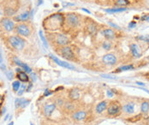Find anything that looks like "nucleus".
I'll return each instance as SVG.
<instances>
[{
	"mask_svg": "<svg viewBox=\"0 0 149 125\" xmlns=\"http://www.w3.org/2000/svg\"><path fill=\"white\" fill-rule=\"evenodd\" d=\"M69 97L71 100L75 101V100H78L81 97V93L80 90L78 88H73L69 91Z\"/></svg>",
	"mask_w": 149,
	"mask_h": 125,
	"instance_id": "6ab92c4d",
	"label": "nucleus"
},
{
	"mask_svg": "<svg viewBox=\"0 0 149 125\" xmlns=\"http://www.w3.org/2000/svg\"><path fill=\"white\" fill-rule=\"evenodd\" d=\"M129 50H130V52H131L132 56L135 58H139L142 55V49L139 46V45H137V44H134V43L133 44H130L129 45Z\"/></svg>",
	"mask_w": 149,
	"mask_h": 125,
	"instance_id": "9b49d317",
	"label": "nucleus"
},
{
	"mask_svg": "<svg viewBox=\"0 0 149 125\" xmlns=\"http://www.w3.org/2000/svg\"><path fill=\"white\" fill-rule=\"evenodd\" d=\"M49 57H50L53 61H54V62H56L58 65H59V66L63 67V68H65V69H75V66H73L72 64H70V63H69V62L62 61V60H60V59H59L58 58L54 57V56H53V55H52V54H50V55H49Z\"/></svg>",
	"mask_w": 149,
	"mask_h": 125,
	"instance_id": "f8f14e48",
	"label": "nucleus"
},
{
	"mask_svg": "<svg viewBox=\"0 0 149 125\" xmlns=\"http://www.w3.org/2000/svg\"><path fill=\"white\" fill-rule=\"evenodd\" d=\"M106 111H107V114L109 116H118L122 111V105L117 100L111 101L108 104Z\"/></svg>",
	"mask_w": 149,
	"mask_h": 125,
	"instance_id": "423d86ee",
	"label": "nucleus"
},
{
	"mask_svg": "<svg viewBox=\"0 0 149 125\" xmlns=\"http://www.w3.org/2000/svg\"><path fill=\"white\" fill-rule=\"evenodd\" d=\"M15 31L17 33V35L21 37H29L32 33V29L29 23L20 22L16 25Z\"/></svg>",
	"mask_w": 149,
	"mask_h": 125,
	"instance_id": "20e7f679",
	"label": "nucleus"
},
{
	"mask_svg": "<svg viewBox=\"0 0 149 125\" xmlns=\"http://www.w3.org/2000/svg\"><path fill=\"white\" fill-rule=\"evenodd\" d=\"M102 34L105 38V39H107V40H112L116 38V33L111 28L104 29L102 31Z\"/></svg>",
	"mask_w": 149,
	"mask_h": 125,
	"instance_id": "ddd939ff",
	"label": "nucleus"
},
{
	"mask_svg": "<svg viewBox=\"0 0 149 125\" xmlns=\"http://www.w3.org/2000/svg\"><path fill=\"white\" fill-rule=\"evenodd\" d=\"M136 84H137V85H140V86H143V87L145 86V84H144V83L140 82H136Z\"/></svg>",
	"mask_w": 149,
	"mask_h": 125,
	"instance_id": "58836bf2",
	"label": "nucleus"
},
{
	"mask_svg": "<svg viewBox=\"0 0 149 125\" xmlns=\"http://www.w3.org/2000/svg\"><path fill=\"white\" fill-rule=\"evenodd\" d=\"M136 39L138 40L143 41L145 43H149V35L146 34V35H139L138 37H136Z\"/></svg>",
	"mask_w": 149,
	"mask_h": 125,
	"instance_id": "bb28decb",
	"label": "nucleus"
},
{
	"mask_svg": "<svg viewBox=\"0 0 149 125\" xmlns=\"http://www.w3.org/2000/svg\"><path fill=\"white\" fill-rule=\"evenodd\" d=\"M102 47L103 49H105V51H110L112 48V43L111 42V40H105L102 43Z\"/></svg>",
	"mask_w": 149,
	"mask_h": 125,
	"instance_id": "5701e85b",
	"label": "nucleus"
},
{
	"mask_svg": "<svg viewBox=\"0 0 149 125\" xmlns=\"http://www.w3.org/2000/svg\"><path fill=\"white\" fill-rule=\"evenodd\" d=\"M58 105H63V101L61 100V99H59V100H58Z\"/></svg>",
	"mask_w": 149,
	"mask_h": 125,
	"instance_id": "e433bc0d",
	"label": "nucleus"
},
{
	"mask_svg": "<svg viewBox=\"0 0 149 125\" xmlns=\"http://www.w3.org/2000/svg\"><path fill=\"white\" fill-rule=\"evenodd\" d=\"M87 112L85 111H78L73 114V118L76 121H83L87 118Z\"/></svg>",
	"mask_w": 149,
	"mask_h": 125,
	"instance_id": "a211bd4d",
	"label": "nucleus"
},
{
	"mask_svg": "<svg viewBox=\"0 0 149 125\" xmlns=\"http://www.w3.org/2000/svg\"><path fill=\"white\" fill-rule=\"evenodd\" d=\"M56 109V104H50V105H46L44 106V109H43V111H44V114L46 117H50L53 111H55Z\"/></svg>",
	"mask_w": 149,
	"mask_h": 125,
	"instance_id": "2eb2a0df",
	"label": "nucleus"
},
{
	"mask_svg": "<svg viewBox=\"0 0 149 125\" xmlns=\"http://www.w3.org/2000/svg\"><path fill=\"white\" fill-rule=\"evenodd\" d=\"M134 69V66L132 64H129V65H123L121 66L118 69L117 72H121V71H127V70H131Z\"/></svg>",
	"mask_w": 149,
	"mask_h": 125,
	"instance_id": "393cba45",
	"label": "nucleus"
},
{
	"mask_svg": "<svg viewBox=\"0 0 149 125\" xmlns=\"http://www.w3.org/2000/svg\"><path fill=\"white\" fill-rule=\"evenodd\" d=\"M106 94H107V96H108L109 98L113 97V93H112V90H107Z\"/></svg>",
	"mask_w": 149,
	"mask_h": 125,
	"instance_id": "72a5a7b5",
	"label": "nucleus"
},
{
	"mask_svg": "<svg viewBox=\"0 0 149 125\" xmlns=\"http://www.w3.org/2000/svg\"><path fill=\"white\" fill-rule=\"evenodd\" d=\"M20 68H22V69H24V71L26 72V73H31L32 72V69H31V68L29 67L26 63H22L21 64V66H20Z\"/></svg>",
	"mask_w": 149,
	"mask_h": 125,
	"instance_id": "c85d7f7f",
	"label": "nucleus"
},
{
	"mask_svg": "<svg viewBox=\"0 0 149 125\" xmlns=\"http://www.w3.org/2000/svg\"><path fill=\"white\" fill-rule=\"evenodd\" d=\"M135 102H128L122 106V111L126 115H132L135 113Z\"/></svg>",
	"mask_w": 149,
	"mask_h": 125,
	"instance_id": "9d476101",
	"label": "nucleus"
},
{
	"mask_svg": "<svg viewBox=\"0 0 149 125\" xmlns=\"http://www.w3.org/2000/svg\"><path fill=\"white\" fill-rule=\"evenodd\" d=\"M50 40L52 41V43H54L60 47L65 46L69 43V38L63 33H51Z\"/></svg>",
	"mask_w": 149,
	"mask_h": 125,
	"instance_id": "7ed1b4c3",
	"label": "nucleus"
},
{
	"mask_svg": "<svg viewBox=\"0 0 149 125\" xmlns=\"http://www.w3.org/2000/svg\"><path fill=\"white\" fill-rule=\"evenodd\" d=\"M142 19L143 20V21H148V20H149V15L148 16H145V17H142Z\"/></svg>",
	"mask_w": 149,
	"mask_h": 125,
	"instance_id": "4c0bfd02",
	"label": "nucleus"
},
{
	"mask_svg": "<svg viewBox=\"0 0 149 125\" xmlns=\"http://www.w3.org/2000/svg\"><path fill=\"white\" fill-rule=\"evenodd\" d=\"M65 22L67 23L68 26H69L70 28H77L81 22L80 21V17L78 16L77 14L75 13H69L66 15L65 16Z\"/></svg>",
	"mask_w": 149,
	"mask_h": 125,
	"instance_id": "0eeeda50",
	"label": "nucleus"
},
{
	"mask_svg": "<svg viewBox=\"0 0 149 125\" xmlns=\"http://www.w3.org/2000/svg\"><path fill=\"white\" fill-rule=\"evenodd\" d=\"M99 1H101V2H107V1H110V0H99Z\"/></svg>",
	"mask_w": 149,
	"mask_h": 125,
	"instance_id": "a19ab883",
	"label": "nucleus"
},
{
	"mask_svg": "<svg viewBox=\"0 0 149 125\" xmlns=\"http://www.w3.org/2000/svg\"><path fill=\"white\" fill-rule=\"evenodd\" d=\"M39 38H40V39H41V41H42V43H43V45H44V46L45 47H47L48 46V44H47V39H46V37L44 36V34H43V32L39 31Z\"/></svg>",
	"mask_w": 149,
	"mask_h": 125,
	"instance_id": "cd10ccee",
	"label": "nucleus"
},
{
	"mask_svg": "<svg viewBox=\"0 0 149 125\" xmlns=\"http://www.w3.org/2000/svg\"><path fill=\"white\" fill-rule=\"evenodd\" d=\"M127 10V8L125 7H117V8H112V9H106L105 11L108 13H119Z\"/></svg>",
	"mask_w": 149,
	"mask_h": 125,
	"instance_id": "4be33fe9",
	"label": "nucleus"
},
{
	"mask_svg": "<svg viewBox=\"0 0 149 125\" xmlns=\"http://www.w3.org/2000/svg\"><path fill=\"white\" fill-rule=\"evenodd\" d=\"M8 125H14V123H13V122H10V123Z\"/></svg>",
	"mask_w": 149,
	"mask_h": 125,
	"instance_id": "79ce46f5",
	"label": "nucleus"
},
{
	"mask_svg": "<svg viewBox=\"0 0 149 125\" xmlns=\"http://www.w3.org/2000/svg\"><path fill=\"white\" fill-rule=\"evenodd\" d=\"M102 62H104L105 65L108 66H113L117 64L118 62V58L115 54L113 53H107L102 58Z\"/></svg>",
	"mask_w": 149,
	"mask_h": 125,
	"instance_id": "1a4fd4ad",
	"label": "nucleus"
},
{
	"mask_svg": "<svg viewBox=\"0 0 149 125\" xmlns=\"http://www.w3.org/2000/svg\"><path fill=\"white\" fill-rule=\"evenodd\" d=\"M0 28L2 30H3L6 33H10L12 32L15 28H16V24H15V21L10 19V17H3L1 19L0 21Z\"/></svg>",
	"mask_w": 149,
	"mask_h": 125,
	"instance_id": "39448f33",
	"label": "nucleus"
},
{
	"mask_svg": "<svg viewBox=\"0 0 149 125\" xmlns=\"http://www.w3.org/2000/svg\"><path fill=\"white\" fill-rule=\"evenodd\" d=\"M7 43L10 48L16 51H22L25 46V39L19 35H10L7 38Z\"/></svg>",
	"mask_w": 149,
	"mask_h": 125,
	"instance_id": "f03ea898",
	"label": "nucleus"
},
{
	"mask_svg": "<svg viewBox=\"0 0 149 125\" xmlns=\"http://www.w3.org/2000/svg\"><path fill=\"white\" fill-rule=\"evenodd\" d=\"M20 82H21L20 81H15V82H13V83H12V88H13V91L14 92L17 93V91L19 90V88L21 87V83Z\"/></svg>",
	"mask_w": 149,
	"mask_h": 125,
	"instance_id": "a878e982",
	"label": "nucleus"
},
{
	"mask_svg": "<svg viewBox=\"0 0 149 125\" xmlns=\"http://www.w3.org/2000/svg\"><path fill=\"white\" fill-rule=\"evenodd\" d=\"M29 11H25V12H23L22 14H20V15L15 16L13 20L16 21V22H27V21L29 20Z\"/></svg>",
	"mask_w": 149,
	"mask_h": 125,
	"instance_id": "dca6fc26",
	"label": "nucleus"
},
{
	"mask_svg": "<svg viewBox=\"0 0 149 125\" xmlns=\"http://www.w3.org/2000/svg\"><path fill=\"white\" fill-rule=\"evenodd\" d=\"M130 3L129 0H116L115 5L118 6V7H125L127 5H129Z\"/></svg>",
	"mask_w": 149,
	"mask_h": 125,
	"instance_id": "b1692460",
	"label": "nucleus"
},
{
	"mask_svg": "<svg viewBox=\"0 0 149 125\" xmlns=\"http://www.w3.org/2000/svg\"><path fill=\"white\" fill-rule=\"evenodd\" d=\"M7 75H8V78H9L10 80H11V79H12V76L14 77L13 72H8V73H7Z\"/></svg>",
	"mask_w": 149,
	"mask_h": 125,
	"instance_id": "f704fd0d",
	"label": "nucleus"
},
{
	"mask_svg": "<svg viewBox=\"0 0 149 125\" xmlns=\"http://www.w3.org/2000/svg\"><path fill=\"white\" fill-rule=\"evenodd\" d=\"M82 10L85 11V12H87L88 14H91V12H90L89 10H86V9H82Z\"/></svg>",
	"mask_w": 149,
	"mask_h": 125,
	"instance_id": "ea45409f",
	"label": "nucleus"
},
{
	"mask_svg": "<svg viewBox=\"0 0 149 125\" xmlns=\"http://www.w3.org/2000/svg\"><path fill=\"white\" fill-rule=\"evenodd\" d=\"M102 77H104V78H110V79H116V77H112V76H108V75H103Z\"/></svg>",
	"mask_w": 149,
	"mask_h": 125,
	"instance_id": "c9c22d12",
	"label": "nucleus"
},
{
	"mask_svg": "<svg viewBox=\"0 0 149 125\" xmlns=\"http://www.w3.org/2000/svg\"><path fill=\"white\" fill-rule=\"evenodd\" d=\"M1 98H2V96L0 95V101H1Z\"/></svg>",
	"mask_w": 149,
	"mask_h": 125,
	"instance_id": "37998d69",
	"label": "nucleus"
},
{
	"mask_svg": "<svg viewBox=\"0 0 149 125\" xmlns=\"http://www.w3.org/2000/svg\"><path fill=\"white\" fill-rule=\"evenodd\" d=\"M31 125H33V124H31Z\"/></svg>",
	"mask_w": 149,
	"mask_h": 125,
	"instance_id": "c03bdc74",
	"label": "nucleus"
},
{
	"mask_svg": "<svg viewBox=\"0 0 149 125\" xmlns=\"http://www.w3.org/2000/svg\"><path fill=\"white\" fill-rule=\"evenodd\" d=\"M108 104H109V102H108L107 100H104V101L99 102V103L96 105V107H95V112L98 113V114L103 113V112L106 110V108H107V106H108Z\"/></svg>",
	"mask_w": 149,
	"mask_h": 125,
	"instance_id": "4468645a",
	"label": "nucleus"
},
{
	"mask_svg": "<svg viewBox=\"0 0 149 125\" xmlns=\"http://www.w3.org/2000/svg\"><path fill=\"white\" fill-rule=\"evenodd\" d=\"M86 29H87V32L89 33L90 35H94L97 33V31H98V27H97V24L94 22H88V24L87 25L86 27Z\"/></svg>",
	"mask_w": 149,
	"mask_h": 125,
	"instance_id": "f3484780",
	"label": "nucleus"
},
{
	"mask_svg": "<svg viewBox=\"0 0 149 125\" xmlns=\"http://www.w3.org/2000/svg\"><path fill=\"white\" fill-rule=\"evenodd\" d=\"M141 111L142 115H148L149 112V101H143L141 105Z\"/></svg>",
	"mask_w": 149,
	"mask_h": 125,
	"instance_id": "412c9836",
	"label": "nucleus"
},
{
	"mask_svg": "<svg viewBox=\"0 0 149 125\" xmlns=\"http://www.w3.org/2000/svg\"><path fill=\"white\" fill-rule=\"evenodd\" d=\"M65 22V18L62 14H53L44 21V27L50 31H57L60 29Z\"/></svg>",
	"mask_w": 149,
	"mask_h": 125,
	"instance_id": "f257e3e1",
	"label": "nucleus"
},
{
	"mask_svg": "<svg viewBox=\"0 0 149 125\" xmlns=\"http://www.w3.org/2000/svg\"><path fill=\"white\" fill-rule=\"evenodd\" d=\"M135 27H136V22L132 21V22H130L129 23V29H135Z\"/></svg>",
	"mask_w": 149,
	"mask_h": 125,
	"instance_id": "7c9ffc66",
	"label": "nucleus"
},
{
	"mask_svg": "<svg viewBox=\"0 0 149 125\" xmlns=\"http://www.w3.org/2000/svg\"><path fill=\"white\" fill-rule=\"evenodd\" d=\"M52 94V92H51L49 89H46V91H45V93H44V96H45V97H46V96L48 97L49 95H51Z\"/></svg>",
	"mask_w": 149,
	"mask_h": 125,
	"instance_id": "2f4dec72",
	"label": "nucleus"
},
{
	"mask_svg": "<svg viewBox=\"0 0 149 125\" xmlns=\"http://www.w3.org/2000/svg\"><path fill=\"white\" fill-rule=\"evenodd\" d=\"M60 54L63 58H65L67 60H74V58H75V54L73 52L71 47H69L68 46L60 47Z\"/></svg>",
	"mask_w": 149,
	"mask_h": 125,
	"instance_id": "6e6552de",
	"label": "nucleus"
},
{
	"mask_svg": "<svg viewBox=\"0 0 149 125\" xmlns=\"http://www.w3.org/2000/svg\"><path fill=\"white\" fill-rule=\"evenodd\" d=\"M109 25H111L112 27H113V28H115V29H120L119 26H118V25H116V24L112 23V22H109Z\"/></svg>",
	"mask_w": 149,
	"mask_h": 125,
	"instance_id": "473e14b6",
	"label": "nucleus"
},
{
	"mask_svg": "<svg viewBox=\"0 0 149 125\" xmlns=\"http://www.w3.org/2000/svg\"><path fill=\"white\" fill-rule=\"evenodd\" d=\"M16 78L18 79V81L22 82H28L29 81V76L28 75L26 72H23V71L18 72L16 75Z\"/></svg>",
	"mask_w": 149,
	"mask_h": 125,
	"instance_id": "aec40b11",
	"label": "nucleus"
},
{
	"mask_svg": "<svg viewBox=\"0 0 149 125\" xmlns=\"http://www.w3.org/2000/svg\"><path fill=\"white\" fill-rule=\"evenodd\" d=\"M25 90H26V86H25V85H21L19 90L17 91V95H18V96H22V94L25 92Z\"/></svg>",
	"mask_w": 149,
	"mask_h": 125,
	"instance_id": "c756f323",
	"label": "nucleus"
}]
</instances>
